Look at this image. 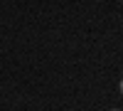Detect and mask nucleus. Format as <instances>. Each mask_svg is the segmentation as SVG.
<instances>
[{
    "instance_id": "f257e3e1",
    "label": "nucleus",
    "mask_w": 123,
    "mask_h": 111,
    "mask_svg": "<svg viewBox=\"0 0 123 111\" xmlns=\"http://www.w3.org/2000/svg\"><path fill=\"white\" fill-rule=\"evenodd\" d=\"M118 89H121V94H123V79H121V84H118Z\"/></svg>"
},
{
    "instance_id": "f03ea898",
    "label": "nucleus",
    "mask_w": 123,
    "mask_h": 111,
    "mask_svg": "<svg viewBox=\"0 0 123 111\" xmlns=\"http://www.w3.org/2000/svg\"><path fill=\"white\" fill-rule=\"evenodd\" d=\"M111 111H123V109H111Z\"/></svg>"
}]
</instances>
